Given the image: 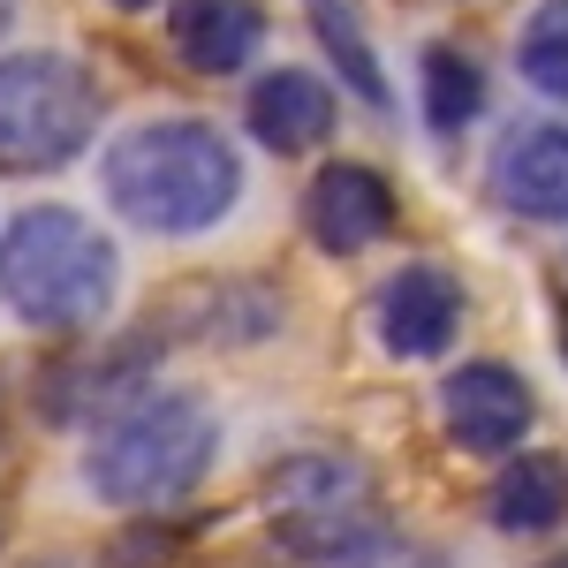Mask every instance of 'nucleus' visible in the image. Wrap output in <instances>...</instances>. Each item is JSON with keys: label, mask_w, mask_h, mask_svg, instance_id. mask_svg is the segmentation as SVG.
I'll return each instance as SVG.
<instances>
[{"label": "nucleus", "mask_w": 568, "mask_h": 568, "mask_svg": "<svg viewBox=\"0 0 568 568\" xmlns=\"http://www.w3.org/2000/svg\"><path fill=\"white\" fill-rule=\"evenodd\" d=\"M99 190H106L114 220H130L144 235H205L243 197V152L227 144L220 122L160 114L106 144Z\"/></svg>", "instance_id": "f257e3e1"}, {"label": "nucleus", "mask_w": 568, "mask_h": 568, "mask_svg": "<svg viewBox=\"0 0 568 568\" xmlns=\"http://www.w3.org/2000/svg\"><path fill=\"white\" fill-rule=\"evenodd\" d=\"M122 296L114 235L77 205H23L0 227V304L39 334H84Z\"/></svg>", "instance_id": "f03ea898"}, {"label": "nucleus", "mask_w": 568, "mask_h": 568, "mask_svg": "<svg viewBox=\"0 0 568 568\" xmlns=\"http://www.w3.org/2000/svg\"><path fill=\"white\" fill-rule=\"evenodd\" d=\"M220 417L197 387H144L99 417L84 447V493L106 508H175L213 470Z\"/></svg>", "instance_id": "7ed1b4c3"}, {"label": "nucleus", "mask_w": 568, "mask_h": 568, "mask_svg": "<svg viewBox=\"0 0 568 568\" xmlns=\"http://www.w3.org/2000/svg\"><path fill=\"white\" fill-rule=\"evenodd\" d=\"M99 136V84L69 53H0V175H53Z\"/></svg>", "instance_id": "20e7f679"}, {"label": "nucleus", "mask_w": 568, "mask_h": 568, "mask_svg": "<svg viewBox=\"0 0 568 568\" xmlns=\"http://www.w3.org/2000/svg\"><path fill=\"white\" fill-rule=\"evenodd\" d=\"M538 417V394L508 364H455L439 379V425L463 455H516Z\"/></svg>", "instance_id": "39448f33"}, {"label": "nucleus", "mask_w": 568, "mask_h": 568, "mask_svg": "<svg viewBox=\"0 0 568 568\" xmlns=\"http://www.w3.org/2000/svg\"><path fill=\"white\" fill-rule=\"evenodd\" d=\"M372 326H379V349L402 356V364H425L455 342L463 326V281L447 265H402L387 273L379 304H372Z\"/></svg>", "instance_id": "423d86ee"}, {"label": "nucleus", "mask_w": 568, "mask_h": 568, "mask_svg": "<svg viewBox=\"0 0 568 568\" xmlns=\"http://www.w3.org/2000/svg\"><path fill=\"white\" fill-rule=\"evenodd\" d=\"M387 227H394V190L356 160H334L304 190V235L326 258H364L372 243H387Z\"/></svg>", "instance_id": "0eeeda50"}, {"label": "nucleus", "mask_w": 568, "mask_h": 568, "mask_svg": "<svg viewBox=\"0 0 568 568\" xmlns=\"http://www.w3.org/2000/svg\"><path fill=\"white\" fill-rule=\"evenodd\" d=\"M493 197L516 220H568V122H516L500 136Z\"/></svg>", "instance_id": "6e6552de"}, {"label": "nucleus", "mask_w": 568, "mask_h": 568, "mask_svg": "<svg viewBox=\"0 0 568 568\" xmlns=\"http://www.w3.org/2000/svg\"><path fill=\"white\" fill-rule=\"evenodd\" d=\"M243 114H251V136L265 152L304 160V152H318L334 136V84L311 77V69H265L251 84V99H243Z\"/></svg>", "instance_id": "1a4fd4ad"}, {"label": "nucleus", "mask_w": 568, "mask_h": 568, "mask_svg": "<svg viewBox=\"0 0 568 568\" xmlns=\"http://www.w3.org/2000/svg\"><path fill=\"white\" fill-rule=\"evenodd\" d=\"M168 45L182 69L197 77H235L251 69L265 45V8L258 0H175L168 8Z\"/></svg>", "instance_id": "9d476101"}, {"label": "nucleus", "mask_w": 568, "mask_h": 568, "mask_svg": "<svg viewBox=\"0 0 568 568\" xmlns=\"http://www.w3.org/2000/svg\"><path fill=\"white\" fill-rule=\"evenodd\" d=\"M485 516L500 538H546V530L568 524V463L561 455H546V447H516L508 455V470L493 478L485 493Z\"/></svg>", "instance_id": "9b49d317"}, {"label": "nucleus", "mask_w": 568, "mask_h": 568, "mask_svg": "<svg viewBox=\"0 0 568 568\" xmlns=\"http://www.w3.org/2000/svg\"><path fill=\"white\" fill-rule=\"evenodd\" d=\"M372 478L356 455H281L265 470V508L273 516H318V508H364Z\"/></svg>", "instance_id": "f8f14e48"}, {"label": "nucleus", "mask_w": 568, "mask_h": 568, "mask_svg": "<svg viewBox=\"0 0 568 568\" xmlns=\"http://www.w3.org/2000/svg\"><path fill=\"white\" fill-rule=\"evenodd\" d=\"M304 8H311V39L326 45L342 91L364 99L372 114H387V69H379V45L364 31V8H356V0H304Z\"/></svg>", "instance_id": "ddd939ff"}, {"label": "nucleus", "mask_w": 568, "mask_h": 568, "mask_svg": "<svg viewBox=\"0 0 568 568\" xmlns=\"http://www.w3.org/2000/svg\"><path fill=\"white\" fill-rule=\"evenodd\" d=\"M417 99H425V122L439 136H463L470 122L485 114V69L470 45H425V61H417Z\"/></svg>", "instance_id": "4468645a"}, {"label": "nucleus", "mask_w": 568, "mask_h": 568, "mask_svg": "<svg viewBox=\"0 0 568 568\" xmlns=\"http://www.w3.org/2000/svg\"><path fill=\"white\" fill-rule=\"evenodd\" d=\"M160 326H182V334H197V342L243 349V342H258L265 326H273V304H265L258 288H243V281H205V288H190Z\"/></svg>", "instance_id": "2eb2a0df"}, {"label": "nucleus", "mask_w": 568, "mask_h": 568, "mask_svg": "<svg viewBox=\"0 0 568 568\" xmlns=\"http://www.w3.org/2000/svg\"><path fill=\"white\" fill-rule=\"evenodd\" d=\"M379 530H387L379 524V500H364V508H318V516H273L281 554H288V561H311V568H342L349 554H364Z\"/></svg>", "instance_id": "dca6fc26"}, {"label": "nucleus", "mask_w": 568, "mask_h": 568, "mask_svg": "<svg viewBox=\"0 0 568 568\" xmlns=\"http://www.w3.org/2000/svg\"><path fill=\"white\" fill-rule=\"evenodd\" d=\"M516 69L538 99H561L568 106V0H538L516 31Z\"/></svg>", "instance_id": "f3484780"}, {"label": "nucleus", "mask_w": 568, "mask_h": 568, "mask_svg": "<svg viewBox=\"0 0 568 568\" xmlns=\"http://www.w3.org/2000/svg\"><path fill=\"white\" fill-rule=\"evenodd\" d=\"M342 568H447V554L439 546H425V538H394V530H379L364 554H349Z\"/></svg>", "instance_id": "a211bd4d"}, {"label": "nucleus", "mask_w": 568, "mask_h": 568, "mask_svg": "<svg viewBox=\"0 0 568 568\" xmlns=\"http://www.w3.org/2000/svg\"><path fill=\"white\" fill-rule=\"evenodd\" d=\"M554 326H561V364H568V296L554 304Z\"/></svg>", "instance_id": "6ab92c4d"}, {"label": "nucleus", "mask_w": 568, "mask_h": 568, "mask_svg": "<svg viewBox=\"0 0 568 568\" xmlns=\"http://www.w3.org/2000/svg\"><path fill=\"white\" fill-rule=\"evenodd\" d=\"M16 8H23V0H0V31H8V23H16Z\"/></svg>", "instance_id": "aec40b11"}, {"label": "nucleus", "mask_w": 568, "mask_h": 568, "mask_svg": "<svg viewBox=\"0 0 568 568\" xmlns=\"http://www.w3.org/2000/svg\"><path fill=\"white\" fill-rule=\"evenodd\" d=\"M114 8H130V16H136V8H160V0H114Z\"/></svg>", "instance_id": "412c9836"}, {"label": "nucleus", "mask_w": 568, "mask_h": 568, "mask_svg": "<svg viewBox=\"0 0 568 568\" xmlns=\"http://www.w3.org/2000/svg\"><path fill=\"white\" fill-rule=\"evenodd\" d=\"M546 568H568V554H554V561H546Z\"/></svg>", "instance_id": "4be33fe9"}, {"label": "nucleus", "mask_w": 568, "mask_h": 568, "mask_svg": "<svg viewBox=\"0 0 568 568\" xmlns=\"http://www.w3.org/2000/svg\"><path fill=\"white\" fill-rule=\"evenodd\" d=\"M0 538H8V530H0Z\"/></svg>", "instance_id": "5701e85b"}]
</instances>
